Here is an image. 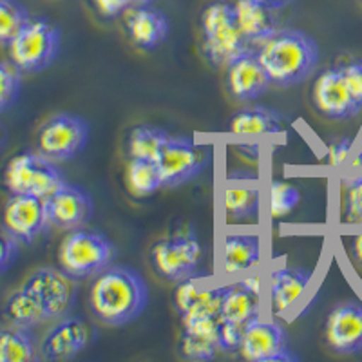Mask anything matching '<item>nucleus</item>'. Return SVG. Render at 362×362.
Masks as SVG:
<instances>
[{
	"mask_svg": "<svg viewBox=\"0 0 362 362\" xmlns=\"http://www.w3.org/2000/svg\"><path fill=\"white\" fill-rule=\"evenodd\" d=\"M235 18L241 33L255 47L281 29L277 9H270L255 0H235Z\"/></svg>",
	"mask_w": 362,
	"mask_h": 362,
	"instance_id": "4be33fe9",
	"label": "nucleus"
},
{
	"mask_svg": "<svg viewBox=\"0 0 362 362\" xmlns=\"http://www.w3.org/2000/svg\"><path fill=\"white\" fill-rule=\"evenodd\" d=\"M64 183L66 177L57 161L45 158L38 151L17 154L6 165L4 185L11 194H29L45 199Z\"/></svg>",
	"mask_w": 362,
	"mask_h": 362,
	"instance_id": "423d86ee",
	"label": "nucleus"
},
{
	"mask_svg": "<svg viewBox=\"0 0 362 362\" xmlns=\"http://www.w3.org/2000/svg\"><path fill=\"white\" fill-rule=\"evenodd\" d=\"M170 134L158 125L141 124L129 131L127 153L129 158H141V160H154L160 158L161 151L169 141Z\"/></svg>",
	"mask_w": 362,
	"mask_h": 362,
	"instance_id": "bb28decb",
	"label": "nucleus"
},
{
	"mask_svg": "<svg viewBox=\"0 0 362 362\" xmlns=\"http://www.w3.org/2000/svg\"><path fill=\"white\" fill-rule=\"evenodd\" d=\"M228 131L235 136H267L283 131V115L267 105H248L232 115Z\"/></svg>",
	"mask_w": 362,
	"mask_h": 362,
	"instance_id": "5701e85b",
	"label": "nucleus"
},
{
	"mask_svg": "<svg viewBox=\"0 0 362 362\" xmlns=\"http://www.w3.org/2000/svg\"><path fill=\"white\" fill-rule=\"evenodd\" d=\"M89 329L78 317H62L38 344V358L71 361L86 350Z\"/></svg>",
	"mask_w": 362,
	"mask_h": 362,
	"instance_id": "dca6fc26",
	"label": "nucleus"
},
{
	"mask_svg": "<svg viewBox=\"0 0 362 362\" xmlns=\"http://www.w3.org/2000/svg\"><path fill=\"white\" fill-rule=\"evenodd\" d=\"M89 134L90 127L82 116L58 112L38 129L37 151L57 163L69 161L86 148Z\"/></svg>",
	"mask_w": 362,
	"mask_h": 362,
	"instance_id": "0eeeda50",
	"label": "nucleus"
},
{
	"mask_svg": "<svg viewBox=\"0 0 362 362\" xmlns=\"http://www.w3.org/2000/svg\"><path fill=\"white\" fill-rule=\"evenodd\" d=\"M18 241L6 230L4 226H0V274L11 268V264L18 257Z\"/></svg>",
	"mask_w": 362,
	"mask_h": 362,
	"instance_id": "f704fd0d",
	"label": "nucleus"
},
{
	"mask_svg": "<svg viewBox=\"0 0 362 362\" xmlns=\"http://www.w3.org/2000/svg\"><path fill=\"white\" fill-rule=\"evenodd\" d=\"M96 11L102 15L103 18H118L124 17V13L131 8L134 2L132 0H93Z\"/></svg>",
	"mask_w": 362,
	"mask_h": 362,
	"instance_id": "e433bc0d",
	"label": "nucleus"
},
{
	"mask_svg": "<svg viewBox=\"0 0 362 362\" xmlns=\"http://www.w3.org/2000/svg\"><path fill=\"white\" fill-rule=\"evenodd\" d=\"M202 47L212 66L225 69L239 57L257 51L241 33L234 4L223 0L209 4L202 13Z\"/></svg>",
	"mask_w": 362,
	"mask_h": 362,
	"instance_id": "7ed1b4c3",
	"label": "nucleus"
},
{
	"mask_svg": "<svg viewBox=\"0 0 362 362\" xmlns=\"http://www.w3.org/2000/svg\"><path fill=\"white\" fill-rule=\"evenodd\" d=\"M115 257L116 247L111 239L102 232L87 228L67 232L58 248L60 268L76 281L96 277L111 267Z\"/></svg>",
	"mask_w": 362,
	"mask_h": 362,
	"instance_id": "20e7f679",
	"label": "nucleus"
},
{
	"mask_svg": "<svg viewBox=\"0 0 362 362\" xmlns=\"http://www.w3.org/2000/svg\"><path fill=\"white\" fill-rule=\"evenodd\" d=\"M125 181L131 194L138 198H145L151 194L163 189L160 167L154 160H141V158H129L127 170H125Z\"/></svg>",
	"mask_w": 362,
	"mask_h": 362,
	"instance_id": "cd10ccee",
	"label": "nucleus"
},
{
	"mask_svg": "<svg viewBox=\"0 0 362 362\" xmlns=\"http://www.w3.org/2000/svg\"><path fill=\"white\" fill-rule=\"evenodd\" d=\"M151 264L170 283H181L196 274L202 245L194 232H176L158 239L151 247Z\"/></svg>",
	"mask_w": 362,
	"mask_h": 362,
	"instance_id": "6e6552de",
	"label": "nucleus"
},
{
	"mask_svg": "<svg viewBox=\"0 0 362 362\" xmlns=\"http://www.w3.org/2000/svg\"><path fill=\"white\" fill-rule=\"evenodd\" d=\"M354 167H362V151H361V153L357 154V158H355Z\"/></svg>",
	"mask_w": 362,
	"mask_h": 362,
	"instance_id": "a19ab883",
	"label": "nucleus"
},
{
	"mask_svg": "<svg viewBox=\"0 0 362 362\" xmlns=\"http://www.w3.org/2000/svg\"><path fill=\"white\" fill-rule=\"evenodd\" d=\"M255 2H259V4L267 6V8L277 9V11H279V9H283V8H286V6L292 4L293 0H255Z\"/></svg>",
	"mask_w": 362,
	"mask_h": 362,
	"instance_id": "58836bf2",
	"label": "nucleus"
},
{
	"mask_svg": "<svg viewBox=\"0 0 362 362\" xmlns=\"http://www.w3.org/2000/svg\"><path fill=\"white\" fill-rule=\"evenodd\" d=\"M261 259V239L255 234H230L225 239V274L252 270Z\"/></svg>",
	"mask_w": 362,
	"mask_h": 362,
	"instance_id": "393cba45",
	"label": "nucleus"
},
{
	"mask_svg": "<svg viewBox=\"0 0 362 362\" xmlns=\"http://www.w3.org/2000/svg\"><path fill=\"white\" fill-rule=\"evenodd\" d=\"M313 105L329 119H350L362 111L346 86L339 67L322 71L312 90Z\"/></svg>",
	"mask_w": 362,
	"mask_h": 362,
	"instance_id": "4468645a",
	"label": "nucleus"
},
{
	"mask_svg": "<svg viewBox=\"0 0 362 362\" xmlns=\"http://www.w3.org/2000/svg\"><path fill=\"white\" fill-rule=\"evenodd\" d=\"M312 283V272L300 267L277 268L270 277V303L276 315H283L299 303Z\"/></svg>",
	"mask_w": 362,
	"mask_h": 362,
	"instance_id": "412c9836",
	"label": "nucleus"
},
{
	"mask_svg": "<svg viewBox=\"0 0 362 362\" xmlns=\"http://www.w3.org/2000/svg\"><path fill=\"white\" fill-rule=\"evenodd\" d=\"M148 286L140 272L111 264L95 277L89 290V310L103 326L131 325L148 305Z\"/></svg>",
	"mask_w": 362,
	"mask_h": 362,
	"instance_id": "f257e3e1",
	"label": "nucleus"
},
{
	"mask_svg": "<svg viewBox=\"0 0 362 362\" xmlns=\"http://www.w3.org/2000/svg\"><path fill=\"white\" fill-rule=\"evenodd\" d=\"M22 87V71L15 64L0 62V115L15 105Z\"/></svg>",
	"mask_w": 362,
	"mask_h": 362,
	"instance_id": "7c9ffc66",
	"label": "nucleus"
},
{
	"mask_svg": "<svg viewBox=\"0 0 362 362\" xmlns=\"http://www.w3.org/2000/svg\"><path fill=\"white\" fill-rule=\"evenodd\" d=\"M348 223L362 225V176L346 181V212Z\"/></svg>",
	"mask_w": 362,
	"mask_h": 362,
	"instance_id": "473e14b6",
	"label": "nucleus"
},
{
	"mask_svg": "<svg viewBox=\"0 0 362 362\" xmlns=\"http://www.w3.org/2000/svg\"><path fill=\"white\" fill-rule=\"evenodd\" d=\"M62 45V33L45 18H33L8 45L11 62L22 73H38L57 60Z\"/></svg>",
	"mask_w": 362,
	"mask_h": 362,
	"instance_id": "39448f33",
	"label": "nucleus"
},
{
	"mask_svg": "<svg viewBox=\"0 0 362 362\" xmlns=\"http://www.w3.org/2000/svg\"><path fill=\"white\" fill-rule=\"evenodd\" d=\"M326 344L341 355L362 351V305L342 303L332 310L325 328Z\"/></svg>",
	"mask_w": 362,
	"mask_h": 362,
	"instance_id": "f3484780",
	"label": "nucleus"
},
{
	"mask_svg": "<svg viewBox=\"0 0 362 362\" xmlns=\"http://www.w3.org/2000/svg\"><path fill=\"white\" fill-rule=\"evenodd\" d=\"M44 205L49 225L62 230L82 228L95 212L90 194L82 187L67 181L44 199Z\"/></svg>",
	"mask_w": 362,
	"mask_h": 362,
	"instance_id": "f8f14e48",
	"label": "nucleus"
},
{
	"mask_svg": "<svg viewBox=\"0 0 362 362\" xmlns=\"http://www.w3.org/2000/svg\"><path fill=\"white\" fill-rule=\"evenodd\" d=\"M38 358V344L29 328L0 329V362H29Z\"/></svg>",
	"mask_w": 362,
	"mask_h": 362,
	"instance_id": "a878e982",
	"label": "nucleus"
},
{
	"mask_svg": "<svg viewBox=\"0 0 362 362\" xmlns=\"http://www.w3.org/2000/svg\"><path fill=\"white\" fill-rule=\"evenodd\" d=\"M255 53L272 83L279 87H292L308 80L321 57L315 38L296 28H281Z\"/></svg>",
	"mask_w": 362,
	"mask_h": 362,
	"instance_id": "f03ea898",
	"label": "nucleus"
},
{
	"mask_svg": "<svg viewBox=\"0 0 362 362\" xmlns=\"http://www.w3.org/2000/svg\"><path fill=\"white\" fill-rule=\"evenodd\" d=\"M134 4H148V2H153V0H132Z\"/></svg>",
	"mask_w": 362,
	"mask_h": 362,
	"instance_id": "79ce46f5",
	"label": "nucleus"
},
{
	"mask_svg": "<svg viewBox=\"0 0 362 362\" xmlns=\"http://www.w3.org/2000/svg\"><path fill=\"white\" fill-rule=\"evenodd\" d=\"M124 28L129 40L141 51H154L170 33L165 13L148 4H132L124 13Z\"/></svg>",
	"mask_w": 362,
	"mask_h": 362,
	"instance_id": "2eb2a0df",
	"label": "nucleus"
},
{
	"mask_svg": "<svg viewBox=\"0 0 362 362\" xmlns=\"http://www.w3.org/2000/svg\"><path fill=\"white\" fill-rule=\"evenodd\" d=\"M2 226L18 243H33L47 230L49 219L45 214L44 199L29 194H11L4 206Z\"/></svg>",
	"mask_w": 362,
	"mask_h": 362,
	"instance_id": "ddd939ff",
	"label": "nucleus"
},
{
	"mask_svg": "<svg viewBox=\"0 0 362 362\" xmlns=\"http://www.w3.org/2000/svg\"><path fill=\"white\" fill-rule=\"evenodd\" d=\"M259 303V279L257 277L239 281L230 286H223L219 321L247 329L250 322L261 317Z\"/></svg>",
	"mask_w": 362,
	"mask_h": 362,
	"instance_id": "6ab92c4d",
	"label": "nucleus"
},
{
	"mask_svg": "<svg viewBox=\"0 0 362 362\" xmlns=\"http://www.w3.org/2000/svg\"><path fill=\"white\" fill-rule=\"evenodd\" d=\"M29 21L31 15L18 0H0V45L8 47Z\"/></svg>",
	"mask_w": 362,
	"mask_h": 362,
	"instance_id": "c756f323",
	"label": "nucleus"
},
{
	"mask_svg": "<svg viewBox=\"0 0 362 362\" xmlns=\"http://www.w3.org/2000/svg\"><path fill=\"white\" fill-rule=\"evenodd\" d=\"M354 254L357 257L358 264L362 267V234H358L354 241Z\"/></svg>",
	"mask_w": 362,
	"mask_h": 362,
	"instance_id": "ea45409f",
	"label": "nucleus"
},
{
	"mask_svg": "<svg viewBox=\"0 0 362 362\" xmlns=\"http://www.w3.org/2000/svg\"><path fill=\"white\" fill-rule=\"evenodd\" d=\"M339 69H341L342 76H344V82L348 89H350L351 96H354L358 107L362 109V60L354 58L350 62L339 66Z\"/></svg>",
	"mask_w": 362,
	"mask_h": 362,
	"instance_id": "72a5a7b5",
	"label": "nucleus"
},
{
	"mask_svg": "<svg viewBox=\"0 0 362 362\" xmlns=\"http://www.w3.org/2000/svg\"><path fill=\"white\" fill-rule=\"evenodd\" d=\"M180 348L181 355L189 361H212L221 351L219 319L203 317L183 322Z\"/></svg>",
	"mask_w": 362,
	"mask_h": 362,
	"instance_id": "aec40b11",
	"label": "nucleus"
},
{
	"mask_svg": "<svg viewBox=\"0 0 362 362\" xmlns=\"http://www.w3.org/2000/svg\"><path fill=\"white\" fill-rule=\"evenodd\" d=\"M351 153V140L350 138H342V140L334 141L328 148V160L332 165H341L348 160Z\"/></svg>",
	"mask_w": 362,
	"mask_h": 362,
	"instance_id": "4c0bfd02",
	"label": "nucleus"
},
{
	"mask_svg": "<svg viewBox=\"0 0 362 362\" xmlns=\"http://www.w3.org/2000/svg\"><path fill=\"white\" fill-rule=\"evenodd\" d=\"M0 313L9 326H18V328L31 329L35 326L44 325L45 321H51L45 308L40 305V300L24 286L15 290L8 297Z\"/></svg>",
	"mask_w": 362,
	"mask_h": 362,
	"instance_id": "b1692460",
	"label": "nucleus"
},
{
	"mask_svg": "<svg viewBox=\"0 0 362 362\" xmlns=\"http://www.w3.org/2000/svg\"><path fill=\"white\" fill-rule=\"evenodd\" d=\"M22 286L40 300L49 319L66 317L76 299V279H73L62 268H38L33 274H29Z\"/></svg>",
	"mask_w": 362,
	"mask_h": 362,
	"instance_id": "9b49d317",
	"label": "nucleus"
},
{
	"mask_svg": "<svg viewBox=\"0 0 362 362\" xmlns=\"http://www.w3.org/2000/svg\"><path fill=\"white\" fill-rule=\"evenodd\" d=\"M300 202V192L286 181H272L270 185V212L274 218L290 214Z\"/></svg>",
	"mask_w": 362,
	"mask_h": 362,
	"instance_id": "2f4dec72",
	"label": "nucleus"
},
{
	"mask_svg": "<svg viewBox=\"0 0 362 362\" xmlns=\"http://www.w3.org/2000/svg\"><path fill=\"white\" fill-rule=\"evenodd\" d=\"M209 161V147L187 136H170L156 163L160 167L163 187L174 189L198 177Z\"/></svg>",
	"mask_w": 362,
	"mask_h": 362,
	"instance_id": "1a4fd4ad",
	"label": "nucleus"
},
{
	"mask_svg": "<svg viewBox=\"0 0 362 362\" xmlns=\"http://www.w3.org/2000/svg\"><path fill=\"white\" fill-rule=\"evenodd\" d=\"M226 214L230 218L250 219L259 210V189L255 185H228L225 190Z\"/></svg>",
	"mask_w": 362,
	"mask_h": 362,
	"instance_id": "c85d7f7f",
	"label": "nucleus"
},
{
	"mask_svg": "<svg viewBox=\"0 0 362 362\" xmlns=\"http://www.w3.org/2000/svg\"><path fill=\"white\" fill-rule=\"evenodd\" d=\"M243 334H245L243 328L219 321V344H221V350L223 351L239 350L241 341H243Z\"/></svg>",
	"mask_w": 362,
	"mask_h": 362,
	"instance_id": "c9c22d12",
	"label": "nucleus"
},
{
	"mask_svg": "<svg viewBox=\"0 0 362 362\" xmlns=\"http://www.w3.org/2000/svg\"><path fill=\"white\" fill-rule=\"evenodd\" d=\"M239 354L250 362H292L299 361L290 350L288 334L276 319H255L247 326Z\"/></svg>",
	"mask_w": 362,
	"mask_h": 362,
	"instance_id": "9d476101",
	"label": "nucleus"
},
{
	"mask_svg": "<svg viewBox=\"0 0 362 362\" xmlns=\"http://www.w3.org/2000/svg\"><path fill=\"white\" fill-rule=\"evenodd\" d=\"M272 80L259 62L257 53L243 54L226 67V89L239 102H254L267 95Z\"/></svg>",
	"mask_w": 362,
	"mask_h": 362,
	"instance_id": "a211bd4d",
	"label": "nucleus"
}]
</instances>
